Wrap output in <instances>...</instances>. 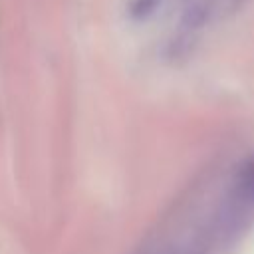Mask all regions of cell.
<instances>
[{
    "instance_id": "6da1fadb",
    "label": "cell",
    "mask_w": 254,
    "mask_h": 254,
    "mask_svg": "<svg viewBox=\"0 0 254 254\" xmlns=\"http://www.w3.org/2000/svg\"><path fill=\"white\" fill-rule=\"evenodd\" d=\"M165 0H131L129 2V16L133 20H147L157 12V8Z\"/></svg>"
}]
</instances>
